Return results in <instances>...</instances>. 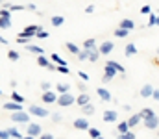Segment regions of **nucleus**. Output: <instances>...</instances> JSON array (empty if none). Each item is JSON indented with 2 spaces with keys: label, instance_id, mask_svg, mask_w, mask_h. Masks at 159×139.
I'll list each match as a JSON object with an SVG mask.
<instances>
[{
  "label": "nucleus",
  "instance_id": "nucleus-19",
  "mask_svg": "<svg viewBox=\"0 0 159 139\" xmlns=\"http://www.w3.org/2000/svg\"><path fill=\"white\" fill-rule=\"evenodd\" d=\"M50 22H52V26L59 28V26H63V24H65V17H61V15H56V17H52V19H50Z\"/></svg>",
  "mask_w": 159,
  "mask_h": 139
},
{
  "label": "nucleus",
  "instance_id": "nucleus-56",
  "mask_svg": "<svg viewBox=\"0 0 159 139\" xmlns=\"http://www.w3.org/2000/svg\"><path fill=\"white\" fill-rule=\"evenodd\" d=\"M156 54H157V56H159V48H156Z\"/></svg>",
  "mask_w": 159,
  "mask_h": 139
},
{
  "label": "nucleus",
  "instance_id": "nucleus-39",
  "mask_svg": "<svg viewBox=\"0 0 159 139\" xmlns=\"http://www.w3.org/2000/svg\"><path fill=\"white\" fill-rule=\"evenodd\" d=\"M52 61H54V63H57V65H67V61H65V59H61L57 54H52Z\"/></svg>",
  "mask_w": 159,
  "mask_h": 139
},
{
  "label": "nucleus",
  "instance_id": "nucleus-24",
  "mask_svg": "<svg viewBox=\"0 0 159 139\" xmlns=\"http://www.w3.org/2000/svg\"><path fill=\"white\" fill-rule=\"evenodd\" d=\"M26 50L32 52V54H37V56H39V54H44V50H43L41 46H37V45H26Z\"/></svg>",
  "mask_w": 159,
  "mask_h": 139
},
{
  "label": "nucleus",
  "instance_id": "nucleus-46",
  "mask_svg": "<svg viewBox=\"0 0 159 139\" xmlns=\"http://www.w3.org/2000/svg\"><path fill=\"white\" fill-rule=\"evenodd\" d=\"M78 76L81 78V82H87V80H89V74H87V72H83V71H80Z\"/></svg>",
  "mask_w": 159,
  "mask_h": 139
},
{
  "label": "nucleus",
  "instance_id": "nucleus-8",
  "mask_svg": "<svg viewBox=\"0 0 159 139\" xmlns=\"http://www.w3.org/2000/svg\"><path fill=\"white\" fill-rule=\"evenodd\" d=\"M102 119H104V123H117L119 121V113L115 109H106L104 115H102Z\"/></svg>",
  "mask_w": 159,
  "mask_h": 139
},
{
  "label": "nucleus",
  "instance_id": "nucleus-42",
  "mask_svg": "<svg viewBox=\"0 0 159 139\" xmlns=\"http://www.w3.org/2000/svg\"><path fill=\"white\" fill-rule=\"evenodd\" d=\"M48 35H50V34H48L46 30H41V32L37 34V35H35V37H37V39H48Z\"/></svg>",
  "mask_w": 159,
  "mask_h": 139
},
{
  "label": "nucleus",
  "instance_id": "nucleus-37",
  "mask_svg": "<svg viewBox=\"0 0 159 139\" xmlns=\"http://www.w3.org/2000/svg\"><path fill=\"white\" fill-rule=\"evenodd\" d=\"M96 46V39H85L83 41V48H94Z\"/></svg>",
  "mask_w": 159,
  "mask_h": 139
},
{
  "label": "nucleus",
  "instance_id": "nucleus-53",
  "mask_svg": "<svg viewBox=\"0 0 159 139\" xmlns=\"http://www.w3.org/2000/svg\"><path fill=\"white\" fill-rule=\"evenodd\" d=\"M0 43H2V46H9V41H7L6 37H2V39H0Z\"/></svg>",
  "mask_w": 159,
  "mask_h": 139
},
{
  "label": "nucleus",
  "instance_id": "nucleus-27",
  "mask_svg": "<svg viewBox=\"0 0 159 139\" xmlns=\"http://www.w3.org/2000/svg\"><path fill=\"white\" fill-rule=\"evenodd\" d=\"M120 26L122 28H128V30H133L135 28V22L131 19H124V21H120Z\"/></svg>",
  "mask_w": 159,
  "mask_h": 139
},
{
  "label": "nucleus",
  "instance_id": "nucleus-23",
  "mask_svg": "<svg viewBox=\"0 0 159 139\" xmlns=\"http://www.w3.org/2000/svg\"><path fill=\"white\" fill-rule=\"evenodd\" d=\"M128 130H131V126H129L128 121H124V123H119V124H117V132H119V134H124V132H128Z\"/></svg>",
  "mask_w": 159,
  "mask_h": 139
},
{
  "label": "nucleus",
  "instance_id": "nucleus-41",
  "mask_svg": "<svg viewBox=\"0 0 159 139\" xmlns=\"http://www.w3.org/2000/svg\"><path fill=\"white\" fill-rule=\"evenodd\" d=\"M56 71H59L61 74H70V69L67 67V65H57V69Z\"/></svg>",
  "mask_w": 159,
  "mask_h": 139
},
{
  "label": "nucleus",
  "instance_id": "nucleus-32",
  "mask_svg": "<svg viewBox=\"0 0 159 139\" xmlns=\"http://www.w3.org/2000/svg\"><path fill=\"white\" fill-rule=\"evenodd\" d=\"M11 98H13L15 102H20V104H24V102H26V100H24V96H22L20 93H17V91L11 93Z\"/></svg>",
  "mask_w": 159,
  "mask_h": 139
},
{
  "label": "nucleus",
  "instance_id": "nucleus-35",
  "mask_svg": "<svg viewBox=\"0 0 159 139\" xmlns=\"http://www.w3.org/2000/svg\"><path fill=\"white\" fill-rule=\"evenodd\" d=\"M7 132H9V136L11 137H22V132H19L15 126H11V128H7Z\"/></svg>",
  "mask_w": 159,
  "mask_h": 139
},
{
  "label": "nucleus",
  "instance_id": "nucleus-55",
  "mask_svg": "<svg viewBox=\"0 0 159 139\" xmlns=\"http://www.w3.org/2000/svg\"><path fill=\"white\" fill-rule=\"evenodd\" d=\"M156 26H159V13H157V17H156Z\"/></svg>",
  "mask_w": 159,
  "mask_h": 139
},
{
  "label": "nucleus",
  "instance_id": "nucleus-29",
  "mask_svg": "<svg viewBox=\"0 0 159 139\" xmlns=\"http://www.w3.org/2000/svg\"><path fill=\"white\" fill-rule=\"evenodd\" d=\"M56 91H57V93H69V91H70V86L61 82V84H57V86H56Z\"/></svg>",
  "mask_w": 159,
  "mask_h": 139
},
{
  "label": "nucleus",
  "instance_id": "nucleus-6",
  "mask_svg": "<svg viewBox=\"0 0 159 139\" xmlns=\"http://www.w3.org/2000/svg\"><path fill=\"white\" fill-rule=\"evenodd\" d=\"M28 111H30V113H32L34 117H41V119H43V117H48V115H50L46 108H41V106H37V104H32V106L28 108Z\"/></svg>",
  "mask_w": 159,
  "mask_h": 139
},
{
  "label": "nucleus",
  "instance_id": "nucleus-43",
  "mask_svg": "<svg viewBox=\"0 0 159 139\" xmlns=\"http://www.w3.org/2000/svg\"><path fill=\"white\" fill-rule=\"evenodd\" d=\"M61 119H63L61 113H52V121H54V123H61Z\"/></svg>",
  "mask_w": 159,
  "mask_h": 139
},
{
  "label": "nucleus",
  "instance_id": "nucleus-22",
  "mask_svg": "<svg viewBox=\"0 0 159 139\" xmlns=\"http://www.w3.org/2000/svg\"><path fill=\"white\" fill-rule=\"evenodd\" d=\"M0 28L6 32L7 28H11V19L9 17H0Z\"/></svg>",
  "mask_w": 159,
  "mask_h": 139
},
{
  "label": "nucleus",
  "instance_id": "nucleus-18",
  "mask_svg": "<svg viewBox=\"0 0 159 139\" xmlns=\"http://www.w3.org/2000/svg\"><path fill=\"white\" fill-rule=\"evenodd\" d=\"M129 32H131V30H128V28H122V26H119V28L115 30V37H117V39H124L126 35H129Z\"/></svg>",
  "mask_w": 159,
  "mask_h": 139
},
{
  "label": "nucleus",
  "instance_id": "nucleus-9",
  "mask_svg": "<svg viewBox=\"0 0 159 139\" xmlns=\"http://www.w3.org/2000/svg\"><path fill=\"white\" fill-rule=\"evenodd\" d=\"M72 126H74L76 130H89V128H91V124H89V121H87L85 117H80V119H76V121L72 123Z\"/></svg>",
  "mask_w": 159,
  "mask_h": 139
},
{
  "label": "nucleus",
  "instance_id": "nucleus-12",
  "mask_svg": "<svg viewBox=\"0 0 159 139\" xmlns=\"http://www.w3.org/2000/svg\"><path fill=\"white\" fill-rule=\"evenodd\" d=\"M89 102H91V96L85 91H80V95L76 96V104L81 108V106H85V104H89Z\"/></svg>",
  "mask_w": 159,
  "mask_h": 139
},
{
  "label": "nucleus",
  "instance_id": "nucleus-50",
  "mask_svg": "<svg viewBox=\"0 0 159 139\" xmlns=\"http://www.w3.org/2000/svg\"><path fill=\"white\" fill-rule=\"evenodd\" d=\"M111 80H113V78H109L107 74H104V76H102V84H109Z\"/></svg>",
  "mask_w": 159,
  "mask_h": 139
},
{
  "label": "nucleus",
  "instance_id": "nucleus-16",
  "mask_svg": "<svg viewBox=\"0 0 159 139\" xmlns=\"http://www.w3.org/2000/svg\"><path fill=\"white\" fill-rule=\"evenodd\" d=\"M152 95H154V87H152L150 84H146V86L141 87V96H143V98H150Z\"/></svg>",
  "mask_w": 159,
  "mask_h": 139
},
{
  "label": "nucleus",
  "instance_id": "nucleus-26",
  "mask_svg": "<svg viewBox=\"0 0 159 139\" xmlns=\"http://www.w3.org/2000/svg\"><path fill=\"white\" fill-rule=\"evenodd\" d=\"M67 50H69L70 54H74V56H78L80 52H81V50H80V46H78V45H74V43H70V41L67 43Z\"/></svg>",
  "mask_w": 159,
  "mask_h": 139
},
{
  "label": "nucleus",
  "instance_id": "nucleus-40",
  "mask_svg": "<svg viewBox=\"0 0 159 139\" xmlns=\"http://www.w3.org/2000/svg\"><path fill=\"white\" fill-rule=\"evenodd\" d=\"M30 39H32V37H22V35H19V37H17V43H19V45H30Z\"/></svg>",
  "mask_w": 159,
  "mask_h": 139
},
{
  "label": "nucleus",
  "instance_id": "nucleus-36",
  "mask_svg": "<svg viewBox=\"0 0 159 139\" xmlns=\"http://www.w3.org/2000/svg\"><path fill=\"white\" fill-rule=\"evenodd\" d=\"M109 63H111V65H113V67H115V69L119 71V74H126V69H124V67L120 65L119 61H109Z\"/></svg>",
  "mask_w": 159,
  "mask_h": 139
},
{
  "label": "nucleus",
  "instance_id": "nucleus-11",
  "mask_svg": "<svg viewBox=\"0 0 159 139\" xmlns=\"http://www.w3.org/2000/svg\"><path fill=\"white\" fill-rule=\"evenodd\" d=\"M96 95H98V96H100V100H104V102H111V100H113L111 93L107 91L106 87H98V89H96Z\"/></svg>",
  "mask_w": 159,
  "mask_h": 139
},
{
  "label": "nucleus",
  "instance_id": "nucleus-10",
  "mask_svg": "<svg viewBox=\"0 0 159 139\" xmlns=\"http://www.w3.org/2000/svg\"><path fill=\"white\" fill-rule=\"evenodd\" d=\"M2 109H6V111H19V109H24L22 108V104L20 102H4V106H2Z\"/></svg>",
  "mask_w": 159,
  "mask_h": 139
},
{
  "label": "nucleus",
  "instance_id": "nucleus-51",
  "mask_svg": "<svg viewBox=\"0 0 159 139\" xmlns=\"http://www.w3.org/2000/svg\"><path fill=\"white\" fill-rule=\"evenodd\" d=\"M41 139H54L52 134H41Z\"/></svg>",
  "mask_w": 159,
  "mask_h": 139
},
{
  "label": "nucleus",
  "instance_id": "nucleus-45",
  "mask_svg": "<svg viewBox=\"0 0 159 139\" xmlns=\"http://www.w3.org/2000/svg\"><path fill=\"white\" fill-rule=\"evenodd\" d=\"M41 89H43V91H48V89H52V84H50V82H43V84H41Z\"/></svg>",
  "mask_w": 159,
  "mask_h": 139
},
{
  "label": "nucleus",
  "instance_id": "nucleus-1",
  "mask_svg": "<svg viewBox=\"0 0 159 139\" xmlns=\"http://www.w3.org/2000/svg\"><path fill=\"white\" fill-rule=\"evenodd\" d=\"M30 117L32 113L30 111H24V109H19V111H11V123H20V124H28L30 123Z\"/></svg>",
  "mask_w": 159,
  "mask_h": 139
},
{
  "label": "nucleus",
  "instance_id": "nucleus-21",
  "mask_svg": "<svg viewBox=\"0 0 159 139\" xmlns=\"http://www.w3.org/2000/svg\"><path fill=\"white\" fill-rule=\"evenodd\" d=\"M37 65H39V67H44V69H48L50 61H48V58H46L44 54H39V56H37Z\"/></svg>",
  "mask_w": 159,
  "mask_h": 139
},
{
  "label": "nucleus",
  "instance_id": "nucleus-38",
  "mask_svg": "<svg viewBox=\"0 0 159 139\" xmlns=\"http://www.w3.org/2000/svg\"><path fill=\"white\" fill-rule=\"evenodd\" d=\"M120 139H135V134L131 132V130H128V132H124V134H119Z\"/></svg>",
  "mask_w": 159,
  "mask_h": 139
},
{
  "label": "nucleus",
  "instance_id": "nucleus-14",
  "mask_svg": "<svg viewBox=\"0 0 159 139\" xmlns=\"http://www.w3.org/2000/svg\"><path fill=\"white\" fill-rule=\"evenodd\" d=\"M113 48H115V45H113L111 41H104V43L100 45V52H102V56H107V54H111Z\"/></svg>",
  "mask_w": 159,
  "mask_h": 139
},
{
  "label": "nucleus",
  "instance_id": "nucleus-4",
  "mask_svg": "<svg viewBox=\"0 0 159 139\" xmlns=\"http://www.w3.org/2000/svg\"><path fill=\"white\" fill-rule=\"evenodd\" d=\"M41 30H43V26H41V24H30V26H26L19 35H22V37H35Z\"/></svg>",
  "mask_w": 159,
  "mask_h": 139
},
{
  "label": "nucleus",
  "instance_id": "nucleus-17",
  "mask_svg": "<svg viewBox=\"0 0 159 139\" xmlns=\"http://www.w3.org/2000/svg\"><path fill=\"white\" fill-rule=\"evenodd\" d=\"M137 54V46L133 45V43H128L126 48H124V56L126 58H131V56H135Z\"/></svg>",
  "mask_w": 159,
  "mask_h": 139
},
{
  "label": "nucleus",
  "instance_id": "nucleus-47",
  "mask_svg": "<svg viewBox=\"0 0 159 139\" xmlns=\"http://www.w3.org/2000/svg\"><path fill=\"white\" fill-rule=\"evenodd\" d=\"M9 137H11V136H9L7 130H2V132H0V139H9Z\"/></svg>",
  "mask_w": 159,
  "mask_h": 139
},
{
  "label": "nucleus",
  "instance_id": "nucleus-2",
  "mask_svg": "<svg viewBox=\"0 0 159 139\" xmlns=\"http://www.w3.org/2000/svg\"><path fill=\"white\" fill-rule=\"evenodd\" d=\"M76 104V96L72 93H59V98H57V106L59 108H70Z\"/></svg>",
  "mask_w": 159,
  "mask_h": 139
},
{
  "label": "nucleus",
  "instance_id": "nucleus-34",
  "mask_svg": "<svg viewBox=\"0 0 159 139\" xmlns=\"http://www.w3.org/2000/svg\"><path fill=\"white\" fill-rule=\"evenodd\" d=\"M156 17H157V13H150V15H148V22H146V26H148V28L156 26Z\"/></svg>",
  "mask_w": 159,
  "mask_h": 139
},
{
  "label": "nucleus",
  "instance_id": "nucleus-54",
  "mask_svg": "<svg viewBox=\"0 0 159 139\" xmlns=\"http://www.w3.org/2000/svg\"><path fill=\"white\" fill-rule=\"evenodd\" d=\"M78 87H80V91H87V89H85V84H81V82L78 84Z\"/></svg>",
  "mask_w": 159,
  "mask_h": 139
},
{
  "label": "nucleus",
  "instance_id": "nucleus-30",
  "mask_svg": "<svg viewBox=\"0 0 159 139\" xmlns=\"http://www.w3.org/2000/svg\"><path fill=\"white\" fill-rule=\"evenodd\" d=\"M80 61H89V48H81V52L78 54Z\"/></svg>",
  "mask_w": 159,
  "mask_h": 139
},
{
  "label": "nucleus",
  "instance_id": "nucleus-28",
  "mask_svg": "<svg viewBox=\"0 0 159 139\" xmlns=\"http://www.w3.org/2000/svg\"><path fill=\"white\" fill-rule=\"evenodd\" d=\"M152 115H156V111H154L152 108H144V109H141V117H143V119H148V117H152Z\"/></svg>",
  "mask_w": 159,
  "mask_h": 139
},
{
  "label": "nucleus",
  "instance_id": "nucleus-44",
  "mask_svg": "<svg viewBox=\"0 0 159 139\" xmlns=\"http://www.w3.org/2000/svg\"><path fill=\"white\" fill-rule=\"evenodd\" d=\"M141 13L150 15V13H152V7H150V6H143V7H141Z\"/></svg>",
  "mask_w": 159,
  "mask_h": 139
},
{
  "label": "nucleus",
  "instance_id": "nucleus-33",
  "mask_svg": "<svg viewBox=\"0 0 159 139\" xmlns=\"http://www.w3.org/2000/svg\"><path fill=\"white\" fill-rule=\"evenodd\" d=\"M87 132H89V136H91V137H94V139L102 137V132H100V130H98V128H89V130H87Z\"/></svg>",
  "mask_w": 159,
  "mask_h": 139
},
{
  "label": "nucleus",
  "instance_id": "nucleus-5",
  "mask_svg": "<svg viewBox=\"0 0 159 139\" xmlns=\"http://www.w3.org/2000/svg\"><path fill=\"white\" fill-rule=\"evenodd\" d=\"M57 98H59V95L57 93H52V89L43 91V95H41V100L44 104H57Z\"/></svg>",
  "mask_w": 159,
  "mask_h": 139
},
{
  "label": "nucleus",
  "instance_id": "nucleus-7",
  "mask_svg": "<svg viewBox=\"0 0 159 139\" xmlns=\"http://www.w3.org/2000/svg\"><path fill=\"white\" fill-rule=\"evenodd\" d=\"M143 124H144L146 130H157L159 128V117L157 115H152L148 119H143Z\"/></svg>",
  "mask_w": 159,
  "mask_h": 139
},
{
  "label": "nucleus",
  "instance_id": "nucleus-13",
  "mask_svg": "<svg viewBox=\"0 0 159 139\" xmlns=\"http://www.w3.org/2000/svg\"><path fill=\"white\" fill-rule=\"evenodd\" d=\"M100 56H102L100 48H96V46H94V48H89V61H91V63H96Z\"/></svg>",
  "mask_w": 159,
  "mask_h": 139
},
{
  "label": "nucleus",
  "instance_id": "nucleus-25",
  "mask_svg": "<svg viewBox=\"0 0 159 139\" xmlns=\"http://www.w3.org/2000/svg\"><path fill=\"white\" fill-rule=\"evenodd\" d=\"M81 113L83 115H93L94 113V106L89 102V104H85V106H81Z\"/></svg>",
  "mask_w": 159,
  "mask_h": 139
},
{
  "label": "nucleus",
  "instance_id": "nucleus-49",
  "mask_svg": "<svg viewBox=\"0 0 159 139\" xmlns=\"http://www.w3.org/2000/svg\"><path fill=\"white\" fill-rule=\"evenodd\" d=\"M26 9H30V11H37V6H35V4H26Z\"/></svg>",
  "mask_w": 159,
  "mask_h": 139
},
{
  "label": "nucleus",
  "instance_id": "nucleus-15",
  "mask_svg": "<svg viewBox=\"0 0 159 139\" xmlns=\"http://www.w3.org/2000/svg\"><path fill=\"white\" fill-rule=\"evenodd\" d=\"M104 74H107L109 78H115V76L119 74V71H117V69H115L109 61H107V63H106V67H104Z\"/></svg>",
  "mask_w": 159,
  "mask_h": 139
},
{
  "label": "nucleus",
  "instance_id": "nucleus-57",
  "mask_svg": "<svg viewBox=\"0 0 159 139\" xmlns=\"http://www.w3.org/2000/svg\"><path fill=\"white\" fill-rule=\"evenodd\" d=\"M157 137H159V128H157Z\"/></svg>",
  "mask_w": 159,
  "mask_h": 139
},
{
  "label": "nucleus",
  "instance_id": "nucleus-3",
  "mask_svg": "<svg viewBox=\"0 0 159 139\" xmlns=\"http://www.w3.org/2000/svg\"><path fill=\"white\" fill-rule=\"evenodd\" d=\"M41 134H43V130H41V126L37 124V123H28L26 124V136L28 137L26 139H34V137H41Z\"/></svg>",
  "mask_w": 159,
  "mask_h": 139
},
{
  "label": "nucleus",
  "instance_id": "nucleus-52",
  "mask_svg": "<svg viewBox=\"0 0 159 139\" xmlns=\"http://www.w3.org/2000/svg\"><path fill=\"white\" fill-rule=\"evenodd\" d=\"M154 100H159V89H154V95H152Z\"/></svg>",
  "mask_w": 159,
  "mask_h": 139
},
{
  "label": "nucleus",
  "instance_id": "nucleus-48",
  "mask_svg": "<svg viewBox=\"0 0 159 139\" xmlns=\"http://www.w3.org/2000/svg\"><path fill=\"white\" fill-rule=\"evenodd\" d=\"M85 13H89V15H91V13H94V4H89V6L85 7Z\"/></svg>",
  "mask_w": 159,
  "mask_h": 139
},
{
  "label": "nucleus",
  "instance_id": "nucleus-31",
  "mask_svg": "<svg viewBox=\"0 0 159 139\" xmlns=\"http://www.w3.org/2000/svg\"><path fill=\"white\" fill-rule=\"evenodd\" d=\"M7 58H9L11 61H19V59H20V54H19L17 50H7Z\"/></svg>",
  "mask_w": 159,
  "mask_h": 139
},
{
  "label": "nucleus",
  "instance_id": "nucleus-20",
  "mask_svg": "<svg viewBox=\"0 0 159 139\" xmlns=\"http://www.w3.org/2000/svg\"><path fill=\"white\" fill-rule=\"evenodd\" d=\"M141 121H143L141 113H135V115H131V117L128 119V123H129V126H131V128H135V126H137V124H139Z\"/></svg>",
  "mask_w": 159,
  "mask_h": 139
}]
</instances>
